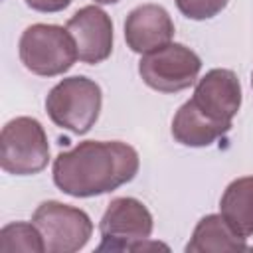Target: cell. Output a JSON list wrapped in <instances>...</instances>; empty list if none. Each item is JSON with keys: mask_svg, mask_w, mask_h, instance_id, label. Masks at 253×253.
Here are the masks:
<instances>
[{"mask_svg": "<svg viewBox=\"0 0 253 253\" xmlns=\"http://www.w3.org/2000/svg\"><path fill=\"white\" fill-rule=\"evenodd\" d=\"M190 101L210 119L231 126L241 107V83L231 69H210L198 81Z\"/></svg>", "mask_w": 253, "mask_h": 253, "instance_id": "9c48e42d", "label": "cell"}, {"mask_svg": "<svg viewBox=\"0 0 253 253\" xmlns=\"http://www.w3.org/2000/svg\"><path fill=\"white\" fill-rule=\"evenodd\" d=\"M32 221L38 225L47 253H75L87 245L93 233V223L83 210L55 200L42 202Z\"/></svg>", "mask_w": 253, "mask_h": 253, "instance_id": "8992f818", "label": "cell"}, {"mask_svg": "<svg viewBox=\"0 0 253 253\" xmlns=\"http://www.w3.org/2000/svg\"><path fill=\"white\" fill-rule=\"evenodd\" d=\"M251 85H253V73H251Z\"/></svg>", "mask_w": 253, "mask_h": 253, "instance_id": "ac0fdd59", "label": "cell"}, {"mask_svg": "<svg viewBox=\"0 0 253 253\" xmlns=\"http://www.w3.org/2000/svg\"><path fill=\"white\" fill-rule=\"evenodd\" d=\"M174 38V22L158 4H142L125 20V40L134 53H150L168 45Z\"/></svg>", "mask_w": 253, "mask_h": 253, "instance_id": "30bf717a", "label": "cell"}, {"mask_svg": "<svg viewBox=\"0 0 253 253\" xmlns=\"http://www.w3.org/2000/svg\"><path fill=\"white\" fill-rule=\"evenodd\" d=\"M73 0H26V4L38 12H61Z\"/></svg>", "mask_w": 253, "mask_h": 253, "instance_id": "2e32d148", "label": "cell"}, {"mask_svg": "<svg viewBox=\"0 0 253 253\" xmlns=\"http://www.w3.org/2000/svg\"><path fill=\"white\" fill-rule=\"evenodd\" d=\"M0 251L2 253H10V251L42 253V251H45V243H43V237L34 221L32 223L16 221V223H8L2 227Z\"/></svg>", "mask_w": 253, "mask_h": 253, "instance_id": "5bb4252c", "label": "cell"}, {"mask_svg": "<svg viewBox=\"0 0 253 253\" xmlns=\"http://www.w3.org/2000/svg\"><path fill=\"white\" fill-rule=\"evenodd\" d=\"M49 160L47 134L38 119L16 117L0 132V166L8 174L32 176L42 172Z\"/></svg>", "mask_w": 253, "mask_h": 253, "instance_id": "277c9868", "label": "cell"}, {"mask_svg": "<svg viewBox=\"0 0 253 253\" xmlns=\"http://www.w3.org/2000/svg\"><path fill=\"white\" fill-rule=\"evenodd\" d=\"M152 227V213L142 202L136 198H115L101 217V245L97 251H138L146 247H162L146 245Z\"/></svg>", "mask_w": 253, "mask_h": 253, "instance_id": "5b68a950", "label": "cell"}, {"mask_svg": "<svg viewBox=\"0 0 253 253\" xmlns=\"http://www.w3.org/2000/svg\"><path fill=\"white\" fill-rule=\"evenodd\" d=\"M245 237L235 233L221 213H210L202 217L186 245L188 253H225V251H247Z\"/></svg>", "mask_w": 253, "mask_h": 253, "instance_id": "7c38bea8", "label": "cell"}, {"mask_svg": "<svg viewBox=\"0 0 253 253\" xmlns=\"http://www.w3.org/2000/svg\"><path fill=\"white\" fill-rule=\"evenodd\" d=\"M101 103V87L85 75H73L51 87L45 97V111L59 128L73 134H85L97 123Z\"/></svg>", "mask_w": 253, "mask_h": 253, "instance_id": "7a4b0ae2", "label": "cell"}, {"mask_svg": "<svg viewBox=\"0 0 253 253\" xmlns=\"http://www.w3.org/2000/svg\"><path fill=\"white\" fill-rule=\"evenodd\" d=\"M202 69V59L184 43H168L144 53L138 61L142 81L160 93H178L194 85Z\"/></svg>", "mask_w": 253, "mask_h": 253, "instance_id": "52a82bcc", "label": "cell"}, {"mask_svg": "<svg viewBox=\"0 0 253 253\" xmlns=\"http://www.w3.org/2000/svg\"><path fill=\"white\" fill-rule=\"evenodd\" d=\"M229 0H176L178 10L190 20H210L217 16Z\"/></svg>", "mask_w": 253, "mask_h": 253, "instance_id": "9a60e30c", "label": "cell"}, {"mask_svg": "<svg viewBox=\"0 0 253 253\" xmlns=\"http://www.w3.org/2000/svg\"><path fill=\"white\" fill-rule=\"evenodd\" d=\"M219 211L235 233L241 237L253 235V176L237 178L225 188Z\"/></svg>", "mask_w": 253, "mask_h": 253, "instance_id": "4fadbf2b", "label": "cell"}, {"mask_svg": "<svg viewBox=\"0 0 253 253\" xmlns=\"http://www.w3.org/2000/svg\"><path fill=\"white\" fill-rule=\"evenodd\" d=\"M95 2H99V4H117L119 0H95Z\"/></svg>", "mask_w": 253, "mask_h": 253, "instance_id": "e0dca14e", "label": "cell"}, {"mask_svg": "<svg viewBox=\"0 0 253 253\" xmlns=\"http://www.w3.org/2000/svg\"><path fill=\"white\" fill-rule=\"evenodd\" d=\"M138 152L121 140H85L53 160L55 186L73 198L109 194L138 172Z\"/></svg>", "mask_w": 253, "mask_h": 253, "instance_id": "6da1fadb", "label": "cell"}, {"mask_svg": "<svg viewBox=\"0 0 253 253\" xmlns=\"http://www.w3.org/2000/svg\"><path fill=\"white\" fill-rule=\"evenodd\" d=\"M71 34L77 57L83 63L95 65L105 61L113 51V22L99 6L79 8L65 24Z\"/></svg>", "mask_w": 253, "mask_h": 253, "instance_id": "ba28073f", "label": "cell"}, {"mask_svg": "<svg viewBox=\"0 0 253 253\" xmlns=\"http://www.w3.org/2000/svg\"><path fill=\"white\" fill-rule=\"evenodd\" d=\"M231 126L221 125L204 115L192 101H186L172 119V136L184 146H210Z\"/></svg>", "mask_w": 253, "mask_h": 253, "instance_id": "8fae6325", "label": "cell"}, {"mask_svg": "<svg viewBox=\"0 0 253 253\" xmlns=\"http://www.w3.org/2000/svg\"><path fill=\"white\" fill-rule=\"evenodd\" d=\"M24 67L42 77H55L69 71L77 57V47L67 28L53 24L28 26L18 43Z\"/></svg>", "mask_w": 253, "mask_h": 253, "instance_id": "3957f363", "label": "cell"}]
</instances>
